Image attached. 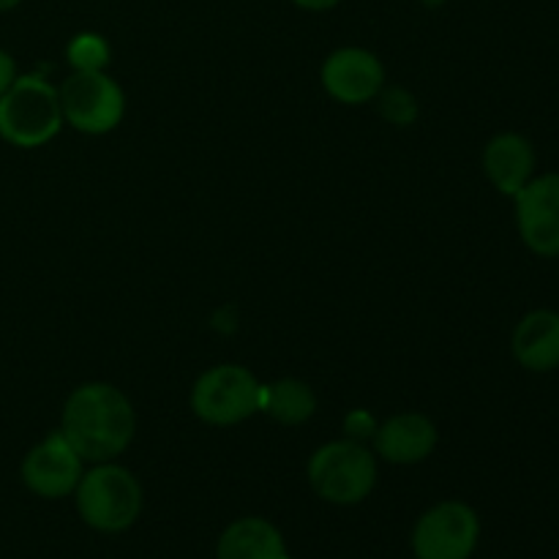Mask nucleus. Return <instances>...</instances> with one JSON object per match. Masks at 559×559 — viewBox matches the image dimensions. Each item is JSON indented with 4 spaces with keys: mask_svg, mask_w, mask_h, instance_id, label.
I'll list each match as a JSON object with an SVG mask.
<instances>
[{
    "mask_svg": "<svg viewBox=\"0 0 559 559\" xmlns=\"http://www.w3.org/2000/svg\"><path fill=\"white\" fill-rule=\"evenodd\" d=\"M16 80V63L9 52L0 49V96L11 87V82Z\"/></svg>",
    "mask_w": 559,
    "mask_h": 559,
    "instance_id": "6ab92c4d",
    "label": "nucleus"
},
{
    "mask_svg": "<svg viewBox=\"0 0 559 559\" xmlns=\"http://www.w3.org/2000/svg\"><path fill=\"white\" fill-rule=\"evenodd\" d=\"M82 456L71 448L63 431H52L44 437L36 448L22 462V480L33 495L44 500H60V497L74 495L76 484L82 478Z\"/></svg>",
    "mask_w": 559,
    "mask_h": 559,
    "instance_id": "1a4fd4ad",
    "label": "nucleus"
},
{
    "mask_svg": "<svg viewBox=\"0 0 559 559\" xmlns=\"http://www.w3.org/2000/svg\"><path fill=\"white\" fill-rule=\"evenodd\" d=\"M374 102L382 120H388V123L396 126V129H407V126H413L420 115L418 98H415V93L407 91V87L385 85Z\"/></svg>",
    "mask_w": 559,
    "mask_h": 559,
    "instance_id": "f3484780",
    "label": "nucleus"
},
{
    "mask_svg": "<svg viewBox=\"0 0 559 559\" xmlns=\"http://www.w3.org/2000/svg\"><path fill=\"white\" fill-rule=\"evenodd\" d=\"M484 169L497 191L516 197L535 178L533 145H530L527 136L513 134V131L497 134L484 151Z\"/></svg>",
    "mask_w": 559,
    "mask_h": 559,
    "instance_id": "f8f14e48",
    "label": "nucleus"
},
{
    "mask_svg": "<svg viewBox=\"0 0 559 559\" xmlns=\"http://www.w3.org/2000/svg\"><path fill=\"white\" fill-rule=\"evenodd\" d=\"M63 120L82 134L102 136L126 118V93L107 71H71L60 85Z\"/></svg>",
    "mask_w": 559,
    "mask_h": 559,
    "instance_id": "423d86ee",
    "label": "nucleus"
},
{
    "mask_svg": "<svg viewBox=\"0 0 559 559\" xmlns=\"http://www.w3.org/2000/svg\"><path fill=\"white\" fill-rule=\"evenodd\" d=\"M328 96L347 107H360L380 96L385 87V66L364 47H342L331 52L320 71Z\"/></svg>",
    "mask_w": 559,
    "mask_h": 559,
    "instance_id": "6e6552de",
    "label": "nucleus"
},
{
    "mask_svg": "<svg viewBox=\"0 0 559 559\" xmlns=\"http://www.w3.org/2000/svg\"><path fill=\"white\" fill-rule=\"evenodd\" d=\"M60 431L82 462H115L134 442V404L109 382H85L66 399Z\"/></svg>",
    "mask_w": 559,
    "mask_h": 559,
    "instance_id": "f257e3e1",
    "label": "nucleus"
},
{
    "mask_svg": "<svg viewBox=\"0 0 559 559\" xmlns=\"http://www.w3.org/2000/svg\"><path fill=\"white\" fill-rule=\"evenodd\" d=\"M216 559H289V551L282 533L267 519L246 516L224 530Z\"/></svg>",
    "mask_w": 559,
    "mask_h": 559,
    "instance_id": "4468645a",
    "label": "nucleus"
},
{
    "mask_svg": "<svg viewBox=\"0 0 559 559\" xmlns=\"http://www.w3.org/2000/svg\"><path fill=\"white\" fill-rule=\"evenodd\" d=\"M424 5H429V9H437V5H445L448 0H420Z\"/></svg>",
    "mask_w": 559,
    "mask_h": 559,
    "instance_id": "4be33fe9",
    "label": "nucleus"
},
{
    "mask_svg": "<svg viewBox=\"0 0 559 559\" xmlns=\"http://www.w3.org/2000/svg\"><path fill=\"white\" fill-rule=\"evenodd\" d=\"M478 538V513L467 502L448 500L418 519L413 530V551L418 559H469Z\"/></svg>",
    "mask_w": 559,
    "mask_h": 559,
    "instance_id": "0eeeda50",
    "label": "nucleus"
},
{
    "mask_svg": "<svg viewBox=\"0 0 559 559\" xmlns=\"http://www.w3.org/2000/svg\"><path fill=\"white\" fill-rule=\"evenodd\" d=\"M513 200L524 246L538 257H559V175L533 178Z\"/></svg>",
    "mask_w": 559,
    "mask_h": 559,
    "instance_id": "9d476101",
    "label": "nucleus"
},
{
    "mask_svg": "<svg viewBox=\"0 0 559 559\" xmlns=\"http://www.w3.org/2000/svg\"><path fill=\"white\" fill-rule=\"evenodd\" d=\"M22 0H0V11H11V9H16Z\"/></svg>",
    "mask_w": 559,
    "mask_h": 559,
    "instance_id": "412c9836",
    "label": "nucleus"
},
{
    "mask_svg": "<svg viewBox=\"0 0 559 559\" xmlns=\"http://www.w3.org/2000/svg\"><path fill=\"white\" fill-rule=\"evenodd\" d=\"M309 484L331 506H358L377 486V459L366 442L333 440L309 459Z\"/></svg>",
    "mask_w": 559,
    "mask_h": 559,
    "instance_id": "20e7f679",
    "label": "nucleus"
},
{
    "mask_svg": "<svg viewBox=\"0 0 559 559\" xmlns=\"http://www.w3.org/2000/svg\"><path fill=\"white\" fill-rule=\"evenodd\" d=\"M74 497L82 522L107 535L126 533L142 513L140 480L115 462H102L82 473Z\"/></svg>",
    "mask_w": 559,
    "mask_h": 559,
    "instance_id": "f03ea898",
    "label": "nucleus"
},
{
    "mask_svg": "<svg viewBox=\"0 0 559 559\" xmlns=\"http://www.w3.org/2000/svg\"><path fill=\"white\" fill-rule=\"evenodd\" d=\"M260 413L273 418L282 426H300L314 418L317 393L309 382L298 377H284V380L262 385Z\"/></svg>",
    "mask_w": 559,
    "mask_h": 559,
    "instance_id": "2eb2a0df",
    "label": "nucleus"
},
{
    "mask_svg": "<svg viewBox=\"0 0 559 559\" xmlns=\"http://www.w3.org/2000/svg\"><path fill=\"white\" fill-rule=\"evenodd\" d=\"M295 5H300V9L306 11H328L333 9V5H338L342 0H293Z\"/></svg>",
    "mask_w": 559,
    "mask_h": 559,
    "instance_id": "aec40b11",
    "label": "nucleus"
},
{
    "mask_svg": "<svg viewBox=\"0 0 559 559\" xmlns=\"http://www.w3.org/2000/svg\"><path fill=\"white\" fill-rule=\"evenodd\" d=\"M66 58L74 71H107L112 49L98 33H76L66 47Z\"/></svg>",
    "mask_w": 559,
    "mask_h": 559,
    "instance_id": "dca6fc26",
    "label": "nucleus"
},
{
    "mask_svg": "<svg viewBox=\"0 0 559 559\" xmlns=\"http://www.w3.org/2000/svg\"><path fill=\"white\" fill-rule=\"evenodd\" d=\"M513 358L527 371H555L559 366V314L549 309L522 317L511 338Z\"/></svg>",
    "mask_w": 559,
    "mask_h": 559,
    "instance_id": "ddd939ff",
    "label": "nucleus"
},
{
    "mask_svg": "<svg viewBox=\"0 0 559 559\" xmlns=\"http://www.w3.org/2000/svg\"><path fill=\"white\" fill-rule=\"evenodd\" d=\"M377 426H380V420H377L369 409L358 407V409H349V413L344 415V435H347V440H355V442L374 440Z\"/></svg>",
    "mask_w": 559,
    "mask_h": 559,
    "instance_id": "a211bd4d",
    "label": "nucleus"
},
{
    "mask_svg": "<svg viewBox=\"0 0 559 559\" xmlns=\"http://www.w3.org/2000/svg\"><path fill=\"white\" fill-rule=\"evenodd\" d=\"M440 431L424 413H396L374 431V453L391 464H418L435 453Z\"/></svg>",
    "mask_w": 559,
    "mask_h": 559,
    "instance_id": "9b49d317",
    "label": "nucleus"
},
{
    "mask_svg": "<svg viewBox=\"0 0 559 559\" xmlns=\"http://www.w3.org/2000/svg\"><path fill=\"white\" fill-rule=\"evenodd\" d=\"M262 382L246 366L222 364L202 371L191 388V413L207 426H238L260 413Z\"/></svg>",
    "mask_w": 559,
    "mask_h": 559,
    "instance_id": "39448f33",
    "label": "nucleus"
},
{
    "mask_svg": "<svg viewBox=\"0 0 559 559\" xmlns=\"http://www.w3.org/2000/svg\"><path fill=\"white\" fill-rule=\"evenodd\" d=\"M63 123L58 87L49 85L44 76H16L0 96V136L14 147L47 145Z\"/></svg>",
    "mask_w": 559,
    "mask_h": 559,
    "instance_id": "7ed1b4c3",
    "label": "nucleus"
}]
</instances>
